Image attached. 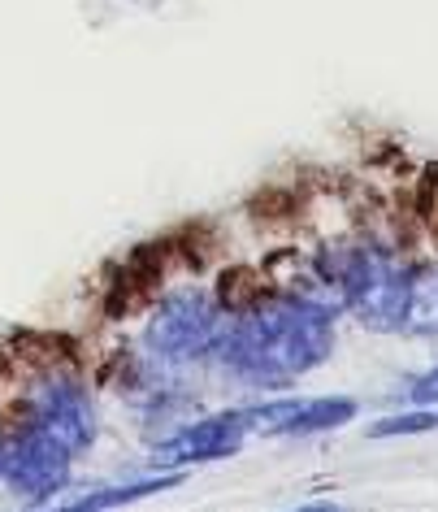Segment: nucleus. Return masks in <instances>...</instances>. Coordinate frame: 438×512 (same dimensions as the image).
Masks as SVG:
<instances>
[{
  "label": "nucleus",
  "instance_id": "39448f33",
  "mask_svg": "<svg viewBox=\"0 0 438 512\" xmlns=\"http://www.w3.org/2000/svg\"><path fill=\"white\" fill-rule=\"evenodd\" d=\"M27 421L74 456L87 452L100 430L92 391H87L79 378H66V374H48L44 382H35L27 395Z\"/></svg>",
  "mask_w": 438,
  "mask_h": 512
},
{
  "label": "nucleus",
  "instance_id": "1a4fd4ad",
  "mask_svg": "<svg viewBox=\"0 0 438 512\" xmlns=\"http://www.w3.org/2000/svg\"><path fill=\"white\" fill-rule=\"evenodd\" d=\"M183 478L178 473H152V478H135V482H118V486H100V491H87L83 499H70L66 508H122V504H135L144 495H157V491H170Z\"/></svg>",
  "mask_w": 438,
  "mask_h": 512
},
{
  "label": "nucleus",
  "instance_id": "f257e3e1",
  "mask_svg": "<svg viewBox=\"0 0 438 512\" xmlns=\"http://www.w3.org/2000/svg\"><path fill=\"white\" fill-rule=\"evenodd\" d=\"M213 361L226 378L256 391H282L334 356V313L308 296H269L222 326Z\"/></svg>",
  "mask_w": 438,
  "mask_h": 512
},
{
  "label": "nucleus",
  "instance_id": "7ed1b4c3",
  "mask_svg": "<svg viewBox=\"0 0 438 512\" xmlns=\"http://www.w3.org/2000/svg\"><path fill=\"white\" fill-rule=\"evenodd\" d=\"M222 326H226V313L213 296H204V291H174L152 313V322L144 330V348L161 365H187L213 352Z\"/></svg>",
  "mask_w": 438,
  "mask_h": 512
},
{
  "label": "nucleus",
  "instance_id": "f03ea898",
  "mask_svg": "<svg viewBox=\"0 0 438 512\" xmlns=\"http://www.w3.org/2000/svg\"><path fill=\"white\" fill-rule=\"evenodd\" d=\"M321 274L339 291L343 309L356 317L365 330H386L395 335L399 317L408 304L412 270L386 248H339L321 256Z\"/></svg>",
  "mask_w": 438,
  "mask_h": 512
},
{
  "label": "nucleus",
  "instance_id": "6e6552de",
  "mask_svg": "<svg viewBox=\"0 0 438 512\" xmlns=\"http://www.w3.org/2000/svg\"><path fill=\"white\" fill-rule=\"evenodd\" d=\"M395 335H417V339L438 335V265L412 270L408 304H404V317H399Z\"/></svg>",
  "mask_w": 438,
  "mask_h": 512
},
{
  "label": "nucleus",
  "instance_id": "423d86ee",
  "mask_svg": "<svg viewBox=\"0 0 438 512\" xmlns=\"http://www.w3.org/2000/svg\"><path fill=\"white\" fill-rule=\"evenodd\" d=\"M352 417H356V400H347V395H313V400L282 395V400L243 408L248 434H265V439H308V434L339 430Z\"/></svg>",
  "mask_w": 438,
  "mask_h": 512
},
{
  "label": "nucleus",
  "instance_id": "9d476101",
  "mask_svg": "<svg viewBox=\"0 0 438 512\" xmlns=\"http://www.w3.org/2000/svg\"><path fill=\"white\" fill-rule=\"evenodd\" d=\"M408 400L417 408H438V365L408 382Z\"/></svg>",
  "mask_w": 438,
  "mask_h": 512
},
{
  "label": "nucleus",
  "instance_id": "0eeeda50",
  "mask_svg": "<svg viewBox=\"0 0 438 512\" xmlns=\"http://www.w3.org/2000/svg\"><path fill=\"white\" fill-rule=\"evenodd\" d=\"M243 439H248L243 408H230V413H217V417L187 421L178 434L161 439L157 452H152V465L157 469H187V465H204V460H226V456L239 452Z\"/></svg>",
  "mask_w": 438,
  "mask_h": 512
},
{
  "label": "nucleus",
  "instance_id": "20e7f679",
  "mask_svg": "<svg viewBox=\"0 0 438 512\" xmlns=\"http://www.w3.org/2000/svg\"><path fill=\"white\" fill-rule=\"evenodd\" d=\"M74 469V452H66L57 439H48L44 430H35L31 421L14 430L9 439H0V482L22 499H48L66 491Z\"/></svg>",
  "mask_w": 438,
  "mask_h": 512
}]
</instances>
